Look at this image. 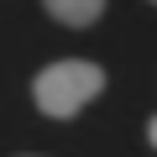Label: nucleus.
I'll list each match as a JSON object with an SVG mask.
<instances>
[{"label":"nucleus","mask_w":157,"mask_h":157,"mask_svg":"<svg viewBox=\"0 0 157 157\" xmlns=\"http://www.w3.org/2000/svg\"><path fill=\"white\" fill-rule=\"evenodd\" d=\"M152 6H157V0H152Z\"/></svg>","instance_id":"4"},{"label":"nucleus","mask_w":157,"mask_h":157,"mask_svg":"<svg viewBox=\"0 0 157 157\" xmlns=\"http://www.w3.org/2000/svg\"><path fill=\"white\" fill-rule=\"evenodd\" d=\"M58 26H94L105 16V0H42Z\"/></svg>","instance_id":"2"},{"label":"nucleus","mask_w":157,"mask_h":157,"mask_svg":"<svg viewBox=\"0 0 157 157\" xmlns=\"http://www.w3.org/2000/svg\"><path fill=\"white\" fill-rule=\"evenodd\" d=\"M105 94V68L100 63H84V58H63V63H47L37 78H32V100L42 115L52 121H68L78 115L89 100Z\"/></svg>","instance_id":"1"},{"label":"nucleus","mask_w":157,"mask_h":157,"mask_svg":"<svg viewBox=\"0 0 157 157\" xmlns=\"http://www.w3.org/2000/svg\"><path fill=\"white\" fill-rule=\"evenodd\" d=\"M147 141H152V147H157V115H152V121H147Z\"/></svg>","instance_id":"3"}]
</instances>
